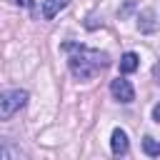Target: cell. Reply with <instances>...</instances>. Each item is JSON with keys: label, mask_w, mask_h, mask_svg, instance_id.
Instances as JSON below:
<instances>
[{"label": "cell", "mask_w": 160, "mask_h": 160, "mask_svg": "<svg viewBox=\"0 0 160 160\" xmlns=\"http://www.w3.org/2000/svg\"><path fill=\"white\" fill-rule=\"evenodd\" d=\"M138 65H140V58L135 55V52H125L122 58H120V72H135L138 70Z\"/></svg>", "instance_id": "cell-6"}, {"label": "cell", "mask_w": 160, "mask_h": 160, "mask_svg": "<svg viewBox=\"0 0 160 160\" xmlns=\"http://www.w3.org/2000/svg\"><path fill=\"white\" fill-rule=\"evenodd\" d=\"M68 2L70 0H42V18L52 20L62 8H68Z\"/></svg>", "instance_id": "cell-5"}, {"label": "cell", "mask_w": 160, "mask_h": 160, "mask_svg": "<svg viewBox=\"0 0 160 160\" xmlns=\"http://www.w3.org/2000/svg\"><path fill=\"white\" fill-rule=\"evenodd\" d=\"M12 2H15V5H28V8L32 5V0H12Z\"/></svg>", "instance_id": "cell-11"}, {"label": "cell", "mask_w": 160, "mask_h": 160, "mask_svg": "<svg viewBox=\"0 0 160 160\" xmlns=\"http://www.w3.org/2000/svg\"><path fill=\"white\" fill-rule=\"evenodd\" d=\"M110 150H112V155H125L128 152V135H125V130H120V128L112 130V135H110Z\"/></svg>", "instance_id": "cell-4"}, {"label": "cell", "mask_w": 160, "mask_h": 160, "mask_svg": "<svg viewBox=\"0 0 160 160\" xmlns=\"http://www.w3.org/2000/svg\"><path fill=\"white\" fill-rule=\"evenodd\" d=\"M62 50L70 52L68 62H70V70L78 80H90L95 78L105 65H108V55L105 52H98V50H90L85 45H78V42H65Z\"/></svg>", "instance_id": "cell-1"}, {"label": "cell", "mask_w": 160, "mask_h": 160, "mask_svg": "<svg viewBox=\"0 0 160 160\" xmlns=\"http://www.w3.org/2000/svg\"><path fill=\"white\" fill-rule=\"evenodd\" d=\"M152 18H155V12H152V10H145V12H142V20H145V22L140 25V30H142V32H152V30H155Z\"/></svg>", "instance_id": "cell-8"}, {"label": "cell", "mask_w": 160, "mask_h": 160, "mask_svg": "<svg viewBox=\"0 0 160 160\" xmlns=\"http://www.w3.org/2000/svg\"><path fill=\"white\" fill-rule=\"evenodd\" d=\"M25 102H28V92H25V90H18V88L2 90V92H0V120L12 118Z\"/></svg>", "instance_id": "cell-2"}, {"label": "cell", "mask_w": 160, "mask_h": 160, "mask_svg": "<svg viewBox=\"0 0 160 160\" xmlns=\"http://www.w3.org/2000/svg\"><path fill=\"white\" fill-rule=\"evenodd\" d=\"M15 155H18V150H10V148L0 145V158H15Z\"/></svg>", "instance_id": "cell-9"}, {"label": "cell", "mask_w": 160, "mask_h": 160, "mask_svg": "<svg viewBox=\"0 0 160 160\" xmlns=\"http://www.w3.org/2000/svg\"><path fill=\"white\" fill-rule=\"evenodd\" d=\"M110 92H112V98L118 102H132L135 100V90H132V85L125 78H115L110 82Z\"/></svg>", "instance_id": "cell-3"}, {"label": "cell", "mask_w": 160, "mask_h": 160, "mask_svg": "<svg viewBox=\"0 0 160 160\" xmlns=\"http://www.w3.org/2000/svg\"><path fill=\"white\" fill-rule=\"evenodd\" d=\"M152 120H155V122H160V108H158V105L152 108Z\"/></svg>", "instance_id": "cell-10"}, {"label": "cell", "mask_w": 160, "mask_h": 160, "mask_svg": "<svg viewBox=\"0 0 160 160\" xmlns=\"http://www.w3.org/2000/svg\"><path fill=\"white\" fill-rule=\"evenodd\" d=\"M142 148H145V152H148L150 158H158V155H160V142H158L155 138H150V135L142 140Z\"/></svg>", "instance_id": "cell-7"}]
</instances>
